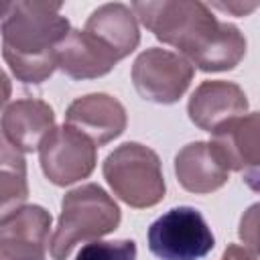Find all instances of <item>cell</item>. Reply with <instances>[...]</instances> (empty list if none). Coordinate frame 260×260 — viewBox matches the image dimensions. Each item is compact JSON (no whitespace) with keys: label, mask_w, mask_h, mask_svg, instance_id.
<instances>
[{"label":"cell","mask_w":260,"mask_h":260,"mask_svg":"<svg viewBox=\"0 0 260 260\" xmlns=\"http://www.w3.org/2000/svg\"><path fill=\"white\" fill-rule=\"evenodd\" d=\"M136 18L165 45L201 71H230L246 55V37L236 24L221 22L197 0L132 2Z\"/></svg>","instance_id":"obj_1"},{"label":"cell","mask_w":260,"mask_h":260,"mask_svg":"<svg viewBox=\"0 0 260 260\" xmlns=\"http://www.w3.org/2000/svg\"><path fill=\"white\" fill-rule=\"evenodd\" d=\"M61 6L39 0L2 2V57L18 81L39 85L59 67L57 47L71 32Z\"/></svg>","instance_id":"obj_2"},{"label":"cell","mask_w":260,"mask_h":260,"mask_svg":"<svg viewBox=\"0 0 260 260\" xmlns=\"http://www.w3.org/2000/svg\"><path fill=\"white\" fill-rule=\"evenodd\" d=\"M122 219L118 203L95 183H85L63 195L61 213L51 238L53 260H67L71 250L112 234Z\"/></svg>","instance_id":"obj_3"},{"label":"cell","mask_w":260,"mask_h":260,"mask_svg":"<svg viewBox=\"0 0 260 260\" xmlns=\"http://www.w3.org/2000/svg\"><path fill=\"white\" fill-rule=\"evenodd\" d=\"M102 171L114 195L130 207H152L165 197L167 185L160 158L140 142H124L114 148L106 156Z\"/></svg>","instance_id":"obj_4"},{"label":"cell","mask_w":260,"mask_h":260,"mask_svg":"<svg viewBox=\"0 0 260 260\" xmlns=\"http://www.w3.org/2000/svg\"><path fill=\"white\" fill-rule=\"evenodd\" d=\"M146 240L148 250L160 260H201L215 246L205 217L189 205L173 207L154 219Z\"/></svg>","instance_id":"obj_5"},{"label":"cell","mask_w":260,"mask_h":260,"mask_svg":"<svg viewBox=\"0 0 260 260\" xmlns=\"http://www.w3.org/2000/svg\"><path fill=\"white\" fill-rule=\"evenodd\" d=\"M195 67L179 53L150 47L132 65V83L140 98L154 104H175L189 89Z\"/></svg>","instance_id":"obj_6"},{"label":"cell","mask_w":260,"mask_h":260,"mask_svg":"<svg viewBox=\"0 0 260 260\" xmlns=\"http://www.w3.org/2000/svg\"><path fill=\"white\" fill-rule=\"evenodd\" d=\"M39 160L45 177L53 185L65 187L91 175L98 160V144L81 130L63 124L43 140Z\"/></svg>","instance_id":"obj_7"},{"label":"cell","mask_w":260,"mask_h":260,"mask_svg":"<svg viewBox=\"0 0 260 260\" xmlns=\"http://www.w3.org/2000/svg\"><path fill=\"white\" fill-rule=\"evenodd\" d=\"M211 144L228 171L244 173L246 183L260 189V112L225 122L211 134Z\"/></svg>","instance_id":"obj_8"},{"label":"cell","mask_w":260,"mask_h":260,"mask_svg":"<svg viewBox=\"0 0 260 260\" xmlns=\"http://www.w3.org/2000/svg\"><path fill=\"white\" fill-rule=\"evenodd\" d=\"M51 213L41 205H22L0 221V260H45Z\"/></svg>","instance_id":"obj_9"},{"label":"cell","mask_w":260,"mask_h":260,"mask_svg":"<svg viewBox=\"0 0 260 260\" xmlns=\"http://www.w3.org/2000/svg\"><path fill=\"white\" fill-rule=\"evenodd\" d=\"M246 110H248V98L244 89L238 83L223 79L201 81L191 93L187 104L189 120L197 128L209 134H213L225 122L244 116Z\"/></svg>","instance_id":"obj_10"},{"label":"cell","mask_w":260,"mask_h":260,"mask_svg":"<svg viewBox=\"0 0 260 260\" xmlns=\"http://www.w3.org/2000/svg\"><path fill=\"white\" fill-rule=\"evenodd\" d=\"M124 106L108 93H87L73 100L65 112V124L81 130L98 146L118 138L126 130Z\"/></svg>","instance_id":"obj_11"},{"label":"cell","mask_w":260,"mask_h":260,"mask_svg":"<svg viewBox=\"0 0 260 260\" xmlns=\"http://www.w3.org/2000/svg\"><path fill=\"white\" fill-rule=\"evenodd\" d=\"M122 57L95 35L77 28L57 47V65L71 79H95L112 71Z\"/></svg>","instance_id":"obj_12"},{"label":"cell","mask_w":260,"mask_h":260,"mask_svg":"<svg viewBox=\"0 0 260 260\" xmlns=\"http://www.w3.org/2000/svg\"><path fill=\"white\" fill-rule=\"evenodd\" d=\"M53 128L55 112L43 100L24 98L4 106L2 138L20 152H32L41 148L43 140Z\"/></svg>","instance_id":"obj_13"},{"label":"cell","mask_w":260,"mask_h":260,"mask_svg":"<svg viewBox=\"0 0 260 260\" xmlns=\"http://www.w3.org/2000/svg\"><path fill=\"white\" fill-rule=\"evenodd\" d=\"M228 169L211 142H189L175 156V175L179 185L195 195L217 191L228 183Z\"/></svg>","instance_id":"obj_14"},{"label":"cell","mask_w":260,"mask_h":260,"mask_svg":"<svg viewBox=\"0 0 260 260\" xmlns=\"http://www.w3.org/2000/svg\"><path fill=\"white\" fill-rule=\"evenodd\" d=\"M85 30L108 43L122 59L128 57L140 43L136 14L122 2H110L95 8L85 22Z\"/></svg>","instance_id":"obj_15"},{"label":"cell","mask_w":260,"mask_h":260,"mask_svg":"<svg viewBox=\"0 0 260 260\" xmlns=\"http://www.w3.org/2000/svg\"><path fill=\"white\" fill-rule=\"evenodd\" d=\"M28 197V183H26V162L20 150L8 144L2 138L0 148V201H2V215L22 207L24 199Z\"/></svg>","instance_id":"obj_16"},{"label":"cell","mask_w":260,"mask_h":260,"mask_svg":"<svg viewBox=\"0 0 260 260\" xmlns=\"http://www.w3.org/2000/svg\"><path fill=\"white\" fill-rule=\"evenodd\" d=\"M75 260H136L134 240H93L85 244Z\"/></svg>","instance_id":"obj_17"},{"label":"cell","mask_w":260,"mask_h":260,"mask_svg":"<svg viewBox=\"0 0 260 260\" xmlns=\"http://www.w3.org/2000/svg\"><path fill=\"white\" fill-rule=\"evenodd\" d=\"M238 236L244 242V248L254 256H260V203L250 205L240 217Z\"/></svg>","instance_id":"obj_18"},{"label":"cell","mask_w":260,"mask_h":260,"mask_svg":"<svg viewBox=\"0 0 260 260\" xmlns=\"http://www.w3.org/2000/svg\"><path fill=\"white\" fill-rule=\"evenodd\" d=\"M211 6L213 8H219L223 12H232L234 16H246L248 12L256 10L260 4L258 2H250V4H246V2H213Z\"/></svg>","instance_id":"obj_19"},{"label":"cell","mask_w":260,"mask_h":260,"mask_svg":"<svg viewBox=\"0 0 260 260\" xmlns=\"http://www.w3.org/2000/svg\"><path fill=\"white\" fill-rule=\"evenodd\" d=\"M219 260H256V256H254L250 250H246L244 246L230 244V246L223 250V254H221Z\"/></svg>","instance_id":"obj_20"}]
</instances>
